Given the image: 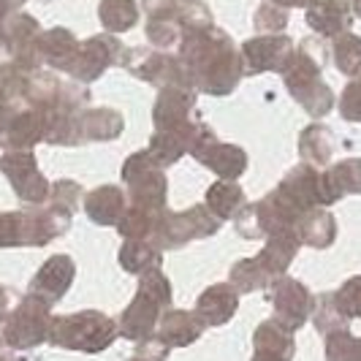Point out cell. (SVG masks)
<instances>
[{
    "instance_id": "6da1fadb",
    "label": "cell",
    "mask_w": 361,
    "mask_h": 361,
    "mask_svg": "<svg viewBox=\"0 0 361 361\" xmlns=\"http://www.w3.org/2000/svg\"><path fill=\"white\" fill-rule=\"evenodd\" d=\"M177 54L196 92L212 95V98L231 95L245 76V63L236 44L226 30H220L215 25L182 30Z\"/></svg>"
},
{
    "instance_id": "7a4b0ae2",
    "label": "cell",
    "mask_w": 361,
    "mask_h": 361,
    "mask_svg": "<svg viewBox=\"0 0 361 361\" xmlns=\"http://www.w3.org/2000/svg\"><path fill=\"white\" fill-rule=\"evenodd\" d=\"M283 79H286V90L290 92V98L312 120L326 117L337 104L334 90L324 82V47L318 38H305L299 44V49L293 52L283 71Z\"/></svg>"
},
{
    "instance_id": "3957f363",
    "label": "cell",
    "mask_w": 361,
    "mask_h": 361,
    "mask_svg": "<svg viewBox=\"0 0 361 361\" xmlns=\"http://www.w3.org/2000/svg\"><path fill=\"white\" fill-rule=\"evenodd\" d=\"M171 283L161 269L147 271L139 277L136 296L120 315V334L123 340H130L133 345L147 343L155 337V329L161 324L163 312L171 310Z\"/></svg>"
},
{
    "instance_id": "277c9868",
    "label": "cell",
    "mask_w": 361,
    "mask_h": 361,
    "mask_svg": "<svg viewBox=\"0 0 361 361\" xmlns=\"http://www.w3.org/2000/svg\"><path fill=\"white\" fill-rule=\"evenodd\" d=\"M299 250H302V242L293 234L269 236L264 250L255 258L236 261L228 271V283L236 288V293H253V290L269 288L277 277H283L290 269Z\"/></svg>"
},
{
    "instance_id": "5b68a950",
    "label": "cell",
    "mask_w": 361,
    "mask_h": 361,
    "mask_svg": "<svg viewBox=\"0 0 361 361\" xmlns=\"http://www.w3.org/2000/svg\"><path fill=\"white\" fill-rule=\"evenodd\" d=\"M120 337V326L114 318H109L101 310H82L71 315L52 318L49 329V345L79 350V353H101L114 345Z\"/></svg>"
},
{
    "instance_id": "8992f818",
    "label": "cell",
    "mask_w": 361,
    "mask_h": 361,
    "mask_svg": "<svg viewBox=\"0 0 361 361\" xmlns=\"http://www.w3.org/2000/svg\"><path fill=\"white\" fill-rule=\"evenodd\" d=\"M120 174H123V182L128 188V204L145 207V209L158 212V215L169 209V177H166V169L147 149L128 155Z\"/></svg>"
},
{
    "instance_id": "52a82bcc",
    "label": "cell",
    "mask_w": 361,
    "mask_h": 361,
    "mask_svg": "<svg viewBox=\"0 0 361 361\" xmlns=\"http://www.w3.org/2000/svg\"><path fill=\"white\" fill-rule=\"evenodd\" d=\"M52 318V305L36 293H27L19 299L17 307L8 310L3 321V340L14 350H33L38 345L49 343Z\"/></svg>"
},
{
    "instance_id": "ba28073f",
    "label": "cell",
    "mask_w": 361,
    "mask_h": 361,
    "mask_svg": "<svg viewBox=\"0 0 361 361\" xmlns=\"http://www.w3.org/2000/svg\"><path fill=\"white\" fill-rule=\"evenodd\" d=\"M223 226V220H217L207 204H196L185 212H171L166 209L158 223H155V231H152V242L161 247V250H180L188 242H196V239H207V236H215Z\"/></svg>"
},
{
    "instance_id": "9c48e42d",
    "label": "cell",
    "mask_w": 361,
    "mask_h": 361,
    "mask_svg": "<svg viewBox=\"0 0 361 361\" xmlns=\"http://www.w3.org/2000/svg\"><path fill=\"white\" fill-rule=\"evenodd\" d=\"M123 66L136 79H142V82L158 87V90H163V87H193L190 76H188L185 66H182L180 54L163 52V49H149V47H130Z\"/></svg>"
},
{
    "instance_id": "30bf717a",
    "label": "cell",
    "mask_w": 361,
    "mask_h": 361,
    "mask_svg": "<svg viewBox=\"0 0 361 361\" xmlns=\"http://www.w3.org/2000/svg\"><path fill=\"white\" fill-rule=\"evenodd\" d=\"M190 155L207 166L209 171H215L220 180H239L245 171H247V152L239 145H228V142H220L215 136V130L209 126L199 123L196 133H193V142H190Z\"/></svg>"
},
{
    "instance_id": "8fae6325",
    "label": "cell",
    "mask_w": 361,
    "mask_h": 361,
    "mask_svg": "<svg viewBox=\"0 0 361 361\" xmlns=\"http://www.w3.org/2000/svg\"><path fill=\"white\" fill-rule=\"evenodd\" d=\"M0 171L11 182L14 193L22 204L27 207H41L49 201L52 185L41 174L36 155L30 149H6L0 158Z\"/></svg>"
},
{
    "instance_id": "7c38bea8",
    "label": "cell",
    "mask_w": 361,
    "mask_h": 361,
    "mask_svg": "<svg viewBox=\"0 0 361 361\" xmlns=\"http://www.w3.org/2000/svg\"><path fill=\"white\" fill-rule=\"evenodd\" d=\"M126 54H128V47H123V41L114 36V33L92 36L79 44V52H76V60H73L68 76H71L73 82H79V85H92L109 68L123 66L126 63Z\"/></svg>"
},
{
    "instance_id": "4fadbf2b",
    "label": "cell",
    "mask_w": 361,
    "mask_h": 361,
    "mask_svg": "<svg viewBox=\"0 0 361 361\" xmlns=\"http://www.w3.org/2000/svg\"><path fill=\"white\" fill-rule=\"evenodd\" d=\"M152 123H155V130L193 139L196 126L201 123L196 117V90L193 87H163V90H158L155 106H152Z\"/></svg>"
},
{
    "instance_id": "5bb4252c",
    "label": "cell",
    "mask_w": 361,
    "mask_h": 361,
    "mask_svg": "<svg viewBox=\"0 0 361 361\" xmlns=\"http://www.w3.org/2000/svg\"><path fill=\"white\" fill-rule=\"evenodd\" d=\"M267 293H269L267 299H269L271 310H274L271 321H277L288 331H299L312 318V312H315V296L310 293L305 283L293 280L288 274L277 277L267 288Z\"/></svg>"
},
{
    "instance_id": "9a60e30c",
    "label": "cell",
    "mask_w": 361,
    "mask_h": 361,
    "mask_svg": "<svg viewBox=\"0 0 361 361\" xmlns=\"http://www.w3.org/2000/svg\"><path fill=\"white\" fill-rule=\"evenodd\" d=\"M296 47L288 36L283 33H269V36H253L242 44V63L245 73H269V71H286L288 60L293 57Z\"/></svg>"
},
{
    "instance_id": "2e32d148",
    "label": "cell",
    "mask_w": 361,
    "mask_h": 361,
    "mask_svg": "<svg viewBox=\"0 0 361 361\" xmlns=\"http://www.w3.org/2000/svg\"><path fill=\"white\" fill-rule=\"evenodd\" d=\"M6 54L11 57V63L25 68V71H38L41 63V52H38V36H41V25L36 17L25 14V11H14L6 27Z\"/></svg>"
},
{
    "instance_id": "e0dca14e",
    "label": "cell",
    "mask_w": 361,
    "mask_h": 361,
    "mask_svg": "<svg viewBox=\"0 0 361 361\" xmlns=\"http://www.w3.org/2000/svg\"><path fill=\"white\" fill-rule=\"evenodd\" d=\"M73 277H76V264H73L71 255H52L33 274L27 293H36L54 307L73 286Z\"/></svg>"
},
{
    "instance_id": "ac0fdd59",
    "label": "cell",
    "mask_w": 361,
    "mask_h": 361,
    "mask_svg": "<svg viewBox=\"0 0 361 361\" xmlns=\"http://www.w3.org/2000/svg\"><path fill=\"white\" fill-rule=\"evenodd\" d=\"M305 19L318 38H337L350 30L353 11L348 0H312L305 8Z\"/></svg>"
},
{
    "instance_id": "d6986e66",
    "label": "cell",
    "mask_w": 361,
    "mask_h": 361,
    "mask_svg": "<svg viewBox=\"0 0 361 361\" xmlns=\"http://www.w3.org/2000/svg\"><path fill=\"white\" fill-rule=\"evenodd\" d=\"M207 326L201 324V318L196 312H188V310H169L163 312L161 324L155 329V340L174 350V348H188L196 340H201Z\"/></svg>"
},
{
    "instance_id": "ffe728a7",
    "label": "cell",
    "mask_w": 361,
    "mask_h": 361,
    "mask_svg": "<svg viewBox=\"0 0 361 361\" xmlns=\"http://www.w3.org/2000/svg\"><path fill=\"white\" fill-rule=\"evenodd\" d=\"M239 310V293L231 283H215L209 288L201 290L196 299V315L201 318L204 326H223L228 324Z\"/></svg>"
},
{
    "instance_id": "44dd1931",
    "label": "cell",
    "mask_w": 361,
    "mask_h": 361,
    "mask_svg": "<svg viewBox=\"0 0 361 361\" xmlns=\"http://www.w3.org/2000/svg\"><path fill=\"white\" fill-rule=\"evenodd\" d=\"M296 340L293 331L277 321H264L253 334V359L250 361H293Z\"/></svg>"
},
{
    "instance_id": "7402d4cb",
    "label": "cell",
    "mask_w": 361,
    "mask_h": 361,
    "mask_svg": "<svg viewBox=\"0 0 361 361\" xmlns=\"http://www.w3.org/2000/svg\"><path fill=\"white\" fill-rule=\"evenodd\" d=\"M79 38L73 36L68 27H52V30H41L38 36V52H41V63L49 66L52 71L68 73L79 52Z\"/></svg>"
},
{
    "instance_id": "603a6c76",
    "label": "cell",
    "mask_w": 361,
    "mask_h": 361,
    "mask_svg": "<svg viewBox=\"0 0 361 361\" xmlns=\"http://www.w3.org/2000/svg\"><path fill=\"white\" fill-rule=\"evenodd\" d=\"M82 207L95 226H117L120 217L126 215L128 196L117 185H101V188H92L90 193H85Z\"/></svg>"
},
{
    "instance_id": "cb8c5ba5",
    "label": "cell",
    "mask_w": 361,
    "mask_h": 361,
    "mask_svg": "<svg viewBox=\"0 0 361 361\" xmlns=\"http://www.w3.org/2000/svg\"><path fill=\"white\" fill-rule=\"evenodd\" d=\"M293 234L302 242V247L307 245L312 250H329L337 239V220L326 207H318V209H310L296 220Z\"/></svg>"
},
{
    "instance_id": "d4e9b609",
    "label": "cell",
    "mask_w": 361,
    "mask_h": 361,
    "mask_svg": "<svg viewBox=\"0 0 361 361\" xmlns=\"http://www.w3.org/2000/svg\"><path fill=\"white\" fill-rule=\"evenodd\" d=\"M79 126H82V142H114L123 136L126 130V117L117 109L109 106H87L79 114Z\"/></svg>"
},
{
    "instance_id": "484cf974",
    "label": "cell",
    "mask_w": 361,
    "mask_h": 361,
    "mask_svg": "<svg viewBox=\"0 0 361 361\" xmlns=\"http://www.w3.org/2000/svg\"><path fill=\"white\" fill-rule=\"evenodd\" d=\"M207 209L217 217V220H234L245 207H247V196L245 190L236 185V180H217L207 188V196H204Z\"/></svg>"
},
{
    "instance_id": "4316f807",
    "label": "cell",
    "mask_w": 361,
    "mask_h": 361,
    "mask_svg": "<svg viewBox=\"0 0 361 361\" xmlns=\"http://www.w3.org/2000/svg\"><path fill=\"white\" fill-rule=\"evenodd\" d=\"M120 267L128 274H147V271H155L163 267V250L152 242V239H126L120 255H117Z\"/></svg>"
},
{
    "instance_id": "83f0119b",
    "label": "cell",
    "mask_w": 361,
    "mask_h": 361,
    "mask_svg": "<svg viewBox=\"0 0 361 361\" xmlns=\"http://www.w3.org/2000/svg\"><path fill=\"white\" fill-rule=\"evenodd\" d=\"M299 158L315 169H326L334 158V133L321 123H312L299 133Z\"/></svg>"
},
{
    "instance_id": "f1b7e54d",
    "label": "cell",
    "mask_w": 361,
    "mask_h": 361,
    "mask_svg": "<svg viewBox=\"0 0 361 361\" xmlns=\"http://www.w3.org/2000/svg\"><path fill=\"white\" fill-rule=\"evenodd\" d=\"M98 19L106 33H128L139 22V3L136 0H101Z\"/></svg>"
},
{
    "instance_id": "f546056e",
    "label": "cell",
    "mask_w": 361,
    "mask_h": 361,
    "mask_svg": "<svg viewBox=\"0 0 361 361\" xmlns=\"http://www.w3.org/2000/svg\"><path fill=\"white\" fill-rule=\"evenodd\" d=\"M190 142H193V139H188V136H177V133H163V130H155V133L149 136V147H147V152L161 163L163 169H169V166H174V163L182 161V158L190 152Z\"/></svg>"
},
{
    "instance_id": "4dcf8cb0",
    "label": "cell",
    "mask_w": 361,
    "mask_h": 361,
    "mask_svg": "<svg viewBox=\"0 0 361 361\" xmlns=\"http://www.w3.org/2000/svg\"><path fill=\"white\" fill-rule=\"evenodd\" d=\"M331 60L337 66V71L345 76H359L361 73V36L356 33H340L331 38Z\"/></svg>"
},
{
    "instance_id": "1f68e13d",
    "label": "cell",
    "mask_w": 361,
    "mask_h": 361,
    "mask_svg": "<svg viewBox=\"0 0 361 361\" xmlns=\"http://www.w3.org/2000/svg\"><path fill=\"white\" fill-rule=\"evenodd\" d=\"M161 215H158V212H149V209H145V207H133V204H128L126 215L120 217V223H117V231H120L123 239H152L155 223H158V217Z\"/></svg>"
},
{
    "instance_id": "d6a6232c",
    "label": "cell",
    "mask_w": 361,
    "mask_h": 361,
    "mask_svg": "<svg viewBox=\"0 0 361 361\" xmlns=\"http://www.w3.org/2000/svg\"><path fill=\"white\" fill-rule=\"evenodd\" d=\"M340 196H361V158H345L326 169Z\"/></svg>"
},
{
    "instance_id": "836d02e7",
    "label": "cell",
    "mask_w": 361,
    "mask_h": 361,
    "mask_svg": "<svg viewBox=\"0 0 361 361\" xmlns=\"http://www.w3.org/2000/svg\"><path fill=\"white\" fill-rule=\"evenodd\" d=\"M326 361H361V337L350 329L326 334Z\"/></svg>"
},
{
    "instance_id": "e575fe53",
    "label": "cell",
    "mask_w": 361,
    "mask_h": 361,
    "mask_svg": "<svg viewBox=\"0 0 361 361\" xmlns=\"http://www.w3.org/2000/svg\"><path fill=\"white\" fill-rule=\"evenodd\" d=\"M331 302L345 326H350V321H361V277H350L337 290H331Z\"/></svg>"
},
{
    "instance_id": "d590c367",
    "label": "cell",
    "mask_w": 361,
    "mask_h": 361,
    "mask_svg": "<svg viewBox=\"0 0 361 361\" xmlns=\"http://www.w3.org/2000/svg\"><path fill=\"white\" fill-rule=\"evenodd\" d=\"M0 247H27V217L22 212H0Z\"/></svg>"
},
{
    "instance_id": "8d00e7d4",
    "label": "cell",
    "mask_w": 361,
    "mask_h": 361,
    "mask_svg": "<svg viewBox=\"0 0 361 361\" xmlns=\"http://www.w3.org/2000/svg\"><path fill=\"white\" fill-rule=\"evenodd\" d=\"M253 25L258 36H269V33H283L288 27V8H280L269 0H264L253 14Z\"/></svg>"
},
{
    "instance_id": "74e56055",
    "label": "cell",
    "mask_w": 361,
    "mask_h": 361,
    "mask_svg": "<svg viewBox=\"0 0 361 361\" xmlns=\"http://www.w3.org/2000/svg\"><path fill=\"white\" fill-rule=\"evenodd\" d=\"M340 114L345 123H361V73L353 76L340 92Z\"/></svg>"
},
{
    "instance_id": "f35d334b",
    "label": "cell",
    "mask_w": 361,
    "mask_h": 361,
    "mask_svg": "<svg viewBox=\"0 0 361 361\" xmlns=\"http://www.w3.org/2000/svg\"><path fill=\"white\" fill-rule=\"evenodd\" d=\"M49 199L60 201L63 207H68L71 212L79 209V201L85 199V193H82V185L73 180H57L52 185V193H49Z\"/></svg>"
},
{
    "instance_id": "ab89813d",
    "label": "cell",
    "mask_w": 361,
    "mask_h": 361,
    "mask_svg": "<svg viewBox=\"0 0 361 361\" xmlns=\"http://www.w3.org/2000/svg\"><path fill=\"white\" fill-rule=\"evenodd\" d=\"M19 0H0V57L6 54V33H3V27H6V22H8V17L14 14V11H19Z\"/></svg>"
},
{
    "instance_id": "60d3db41",
    "label": "cell",
    "mask_w": 361,
    "mask_h": 361,
    "mask_svg": "<svg viewBox=\"0 0 361 361\" xmlns=\"http://www.w3.org/2000/svg\"><path fill=\"white\" fill-rule=\"evenodd\" d=\"M11 290L6 288V286H0V324L6 321V315H8V307H11Z\"/></svg>"
},
{
    "instance_id": "b9f144b4",
    "label": "cell",
    "mask_w": 361,
    "mask_h": 361,
    "mask_svg": "<svg viewBox=\"0 0 361 361\" xmlns=\"http://www.w3.org/2000/svg\"><path fill=\"white\" fill-rule=\"evenodd\" d=\"M274 6H280V8H307L312 0H269Z\"/></svg>"
},
{
    "instance_id": "7bdbcfd3",
    "label": "cell",
    "mask_w": 361,
    "mask_h": 361,
    "mask_svg": "<svg viewBox=\"0 0 361 361\" xmlns=\"http://www.w3.org/2000/svg\"><path fill=\"white\" fill-rule=\"evenodd\" d=\"M348 6H350V11L361 19V0H348Z\"/></svg>"
},
{
    "instance_id": "ee69618b",
    "label": "cell",
    "mask_w": 361,
    "mask_h": 361,
    "mask_svg": "<svg viewBox=\"0 0 361 361\" xmlns=\"http://www.w3.org/2000/svg\"><path fill=\"white\" fill-rule=\"evenodd\" d=\"M0 361H19L14 353H0Z\"/></svg>"
},
{
    "instance_id": "f6af8a7d",
    "label": "cell",
    "mask_w": 361,
    "mask_h": 361,
    "mask_svg": "<svg viewBox=\"0 0 361 361\" xmlns=\"http://www.w3.org/2000/svg\"><path fill=\"white\" fill-rule=\"evenodd\" d=\"M3 345H6V340H3V329H0V348H3Z\"/></svg>"
},
{
    "instance_id": "bcb514c9",
    "label": "cell",
    "mask_w": 361,
    "mask_h": 361,
    "mask_svg": "<svg viewBox=\"0 0 361 361\" xmlns=\"http://www.w3.org/2000/svg\"><path fill=\"white\" fill-rule=\"evenodd\" d=\"M128 361H147V359H142V356H133V359H128Z\"/></svg>"
},
{
    "instance_id": "7dc6e473",
    "label": "cell",
    "mask_w": 361,
    "mask_h": 361,
    "mask_svg": "<svg viewBox=\"0 0 361 361\" xmlns=\"http://www.w3.org/2000/svg\"><path fill=\"white\" fill-rule=\"evenodd\" d=\"M19 3H25V0H19Z\"/></svg>"
}]
</instances>
